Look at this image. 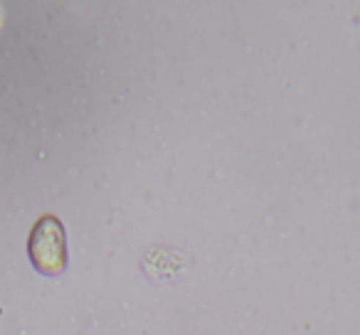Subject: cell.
Segmentation results:
<instances>
[{
    "label": "cell",
    "instance_id": "obj_1",
    "mask_svg": "<svg viewBox=\"0 0 360 335\" xmlns=\"http://www.w3.org/2000/svg\"><path fill=\"white\" fill-rule=\"evenodd\" d=\"M27 254L32 266L45 276H60L67 269L65 225L55 215H45L35 222L27 239Z\"/></svg>",
    "mask_w": 360,
    "mask_h": 335
}]
</instances>
